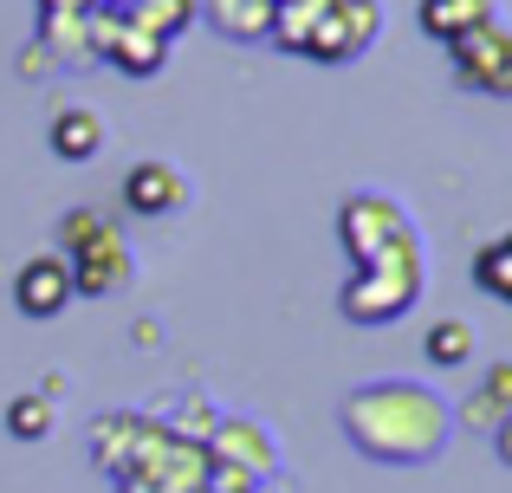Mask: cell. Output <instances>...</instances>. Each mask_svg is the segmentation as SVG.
Masks as SVG:
<instances>
[{"label": "cell", "instance_id": "obj_1", "mask_svg": "<svg viewBox=\"0 0 512 493\" xmlns=\"http://www.w3.org/2000/svg\"><path fill=\"white\" fill-rule=\"evenodd\" d=\"M344 435L370 461L415 468V461H435L448 442V403L422 383H370L344 403Z\"/></svg>", "mask_w": 512, "mask_h": 493}, {"label": "cell", "instance_id": "obj_2", "mask_svg": "<svg viewBox=\"0 0 512 493\" xmlns=\"http://www.w3.org/2000/svg\"><path fill=\"white\" fill-rule=\"evenodd\" d=\"M415 299H422V247H415V234H402V241H389L383 253L357 260V279L344 286V318H357V325H389V318L409 312Z\"/></svg>", "mask_w": 512, "mask_h": 493}, {"label": "cell", "instance_id": "obj_3", "mask_svg": "<svg viewBox=\"0 0 512 493\" xmlns=\"http://www.w3.org/2000/svg\"><path fill=\"white\" fill-rule=\"evenodd\" d=\"M59 247H65V266H72V292L111 299V292L130 279V247H124V234H117L104 215H91V208H72V215H65Z\"/></svg>", "mask_w": 512, "mask_h": 493}, {"label": "cell", "instance_id": "obj_4", "mask_svg": "<svg viewBox=\"0 0 512 493\" xmlns=\"http://www.w3.org/2000/svg\"><path fill=\"white\" fill-rule=\"evenodd\" d=\"M448 59H454V78H461L467 91L512 98V33H506L500 20H493V26H474L467 39H454Z\"/></svg>", "mask_w": 512, "mask_h": 493}, {"label": "cell", "instance_id": "obj_5", "mask_svg": "<svg viewBox=\"0 0 512 493\" xmlns=\"http://www.w3.org/2000/svg\"><path fill=\"white\" fill-rule=\"evenodd\" d=\"M376 33H383V7H376V0H338V7L325 13V26L312 33L305 59H325V65L363 59V52L376 46Z\"/></svg>", "mask_w": 512, "mask_h": 493}, {"label": "cell", "instance_id": "obj_6", "mask_svg": "<svg viewBox=\"0 0 512 493\" xmlns=\"http://www.w3.org/2000/svg\"><path fill=\"white\" fill-rule=\"evenodd\" d=\"M338 234H344V247L357 253V260H370V253H383L389 241H402V234H415V228L389 195H350L344 215H338Z\"/></svg>", "mask_w": 512, "mask_h": 493}, {"label": "cell", "instance_id": "obj_7", "mask_svg": "<svg viewBox=\"0 0 512 493\" xmlns=\"http://www.w3.org/2000/svg\"><path fill=\"white\" fill-rule=\"evenodd\" d=\"M13 305H20L26 318H59L65 305H72V266H65V253L26 260L20 279H13Z\"/></svg>", "mask_w": 512, "mask_h": 493}, {"label": "cell", "instance_id": "obj_8", "mask_svg": "<svg viewBox=\"0 0 512 493\" xmlns=\"http://www.w3.org/2000/svg\"><path fill=\"white\" fill-rule=\"evenodd\" d=\"M124 208L130 215H175L182 208V176L169 163H156V156H143L124 176Z\"/></svg>", "mask_w": 512, "mask_h": 493}, {"label": "cell", "instance_id": "obj_9", "mask_svg": "<svg viewBox=\"0 0 512 493\" xmlns=\"http://www.w3.org/2000/svg\"><path fill=\"white\" fill-rule=\"evenodd\" d=\"M474 26H493V0H422V33L441 46L467 39Z\"/></svg>", "mask_w": 512, "mask_h": 493}, {"label": "cell", "instance_id": "obj_10", "mask_svg": "<svg viewBox=\"0 0 512 493\" xmlns=\"http://www.w3.org/2000/svg\"><path fill=\"white\" fill-rule=\"evenodd\" d=\"M52 156H65V163H85V156H98V143H104V124H98V111H85V104H72V111H59L52 117Z\"/></svg>", "mask_w": 512, "mask_h": 493}, {"label": "cell", "instance_id": "obj_11", "mask_svg": "<svg viewBox=\"0 0 512 493\" xmlns=\"http://www.w3.org/2000/svg\"><path fill=\"white\" fill-rule=\"evenodd\" d=\"M111 20H130L137 33H150V39H163V46H169V39L195 20V0H137V7L111 13Z\"/></svg>", "mask_w": 512, "mask_h": 493}, {"label": "cell", "instance_id": "obj_12", "mask_svg": "<svg viewBox=\"0 0 512 493\" xmlns=\"http://www.w3.org/2000/svg\"><path fill=\"white\" fill-rule=\"evenodd\" d=\"M506 416H512V357H506V364H493V370H487V383H480V396L467 403V422H474V429H500Z\"/></svg>", "mask_w": 512, "mask_h": 493}, {"label": "cell", "instance_id": "obj_13", "mask_svg": "<svg viewBox=\"0 0 512 493\" xmlns=\"http://www.w3.org/2000/svg\"><path fill=\"white\" fill-rule=\"evenodd\" d=\"M474 279H480V292H487V299H506L512 305V234H500V241L480 247Z\"/></svg>", "mask_w": 512, "mask_h": 493}, {"label": "cell", "instance_id": "obj_14", "mask_svg": "<svg viewBox=\"0 0 512 493\" xmlns=\"http://www.w3.org/2000/svg\"><path fill=\"white\" fill-rule=\"evenodd\" d=\"M422 351H428V364H467V357H474V325H467V318H441L422 338Z\"/></svg>", "mask_w": 512, "mask_h": 493}, {"label": "cell", "instance_id": "obj_15", "mask_svg": "<svg viewBox=\"0 0 512 493\" xmlns=\"http://www.w3.org/2000/svg\"><path fill=\"white\" fill-rule=\"evenodd\" d=\"M7 429L20 435V442H46L52 435V403L46 396H13L7 403Z\"/></svg>", "mask_w": 512, "mask_h": 493}, {"label": "cell", "instance_id": "obj_16", "mask_svg": "<svg viewBox=\"0 0 512 493\" xmlns=\"http://www.w3.org/2000/svg\"><path fill=\"white\" fill-rule=\"evenodd\" d=\"M493 448H500V461H506V468H512V416L500 422V429H493Z\"/></svg>", "mask_w": 512, "mask_h": 493}]
</instances>
